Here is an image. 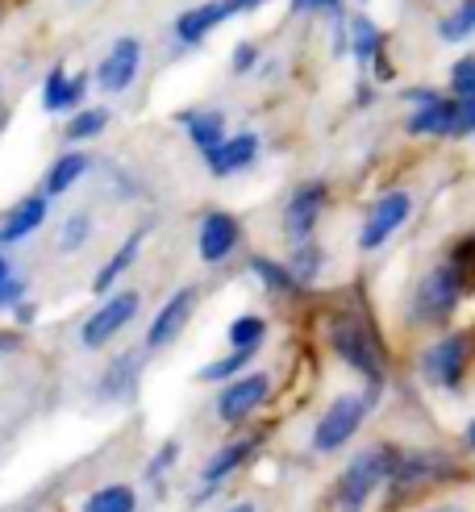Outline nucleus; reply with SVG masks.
<instances>
[{"label":"nucleus","instance_id":"nucleus-24","mask_svg":"<svg viewBox=\"0 0 475 512\" xmlns=\"http://www.w3.org/2000/svg\"><path fill=\"white\" fill-rule=\"evenodd\" d=\"M250 271H255V279L271 292V296H296V292H305L296 284V275L288 271V263H275V259H267V254H255L250 259Z\"/></svg>","mask_w":475,"mask_h":512},{"label":"nucleus","instance_id":"nucleus-5","mask_svg":"<svg viewBox=\"0 0 475 512\" xmlns=\"http://www.w3.org/2000/svg\"><path fill=\"white\" fill-rule=\"evenodd\" d=\"M392 454H396L392 446H375V450H363L359 458H350V467L338 479V512H363L367 508L375 488L388 483Z\"/></svg>","mask_w":475,"mask_h":512},{"label":"nucleus","instance_id":"nucleus-44","mask_svg":"<svg viewBox=\"0 0 475 512\" xmlns=\"http://www.w3.org/2000/svg\"><path fill=\"white\" fill-rule=\"evenodd\" d=\"M359 5H367V0H359Z\"/></svg>","mask_w":475,"mask_h":512},{"label":"nucleus","instance_id":"nucleus-31","mask_svg":"<svg viewBox=\"0 0 475 512\" xmlns=\"http://www.w3.org/2000/svg\"><path fill=\"white\" fill-rule=\"evenodd\" d=\"M446 84H450V96H475V55H463L450 63Z\"/></svg>","mask_w":475,"mask_h":512},{"label":"nucleus","instance_id":"nucleus-22","mask_svg":"<svg viewBox=\"0 0 475 512\" xmlns=\"http://www.w3.org/2000/svg\"><path fill=\"white\" fill-rule=\"evenodd\" d=\"M438 42L446 46H459V42H471L475 38V0H455V9H446L434 25Z\"/></svg>","mask_w":475,"mask_h":512},{"label":"nucleus","instance_id":"nucleus-25","mask_svg":"<svg viewBox=\"0 0 475 512\" xmlns=\"http://www.w3.org/2000/svg\"><path fill=\"white\" fill-rule=\"evenodd\" d=\"M321 267H325V250L309 238V242H296L292 250V259H288V271L296 275V284L300 288H313L317 279H321Z\"/></svg>","mask_w":475,"mask_h":512},{"label":"nucleus","instance_id":"nucleus-29","mask_svg":"<svg viewBox=\"0 0 475 512\" xmlns=\"http://www.w3.org/2000/svg\"><path fill=\"white\" fill-rule=\"evenodd\" d=\"M255 358V350H230L225 358H217V363L209 367H200V379L205 383H221V379H234L238 371H246V363Z\"/></svg>","mask_w":475,"mask_h":512},{"label":"nucleus","instance_id":"nucleus-10","mask_svg":"<svg viewBox=\"0 0 475 512\" xmlns=\"http://www.w3.org/2000/svg\"><path fill=\"white\" fill-rule=\"evenodd\" d=\"M238 242H242V221H238L234 213H221V209H213V213L200 217L196 250H200V259H205L209 267H217V263L230 259V254L238 250Z\"/></svg>","mask_w":475,"mask_h":512},{"label":"nucleus","instance_id":"nucleus-11","mask_svg":"<svg viewBox=\"0 0 475 512\" xmlns=\"http://www.w3.org/2000/svg\"><path fill=\"white\" fill-rule=\"evenodd\" d=\"M271 396V379L267 375H238V379H230V388H225L221 396H217V417L225 421V425H238V421H246L255 408L263 404Z\"/></svg>","mask_w":475,"mask_h":512},{"label":"nucleus","instance_id":"nucleus-1","mask_svg":"<svg viewBox=\"0 0 475 512\" xmlns=\"http://www.w3.org/2000/svg\"><path fill=\"white\" fill-rule=\"evenodd\" d=\"M325 338L350 371H359L367 383H384V346L359 313H334L325 325Z\"/></svg>","mask_w":475,"mask_h":512},{"label":"nucleus","instance_id":"nucleus-32","mask_svg":"<svg viewBox=\"0 0 475 512\" xmlns=\"http://www.w3.org/2000/svg\"><path fill=\"white\" fill-rule=\"evenodd\" d=\"M475 134V96H455V130L450 138H471Z\"/></svg>","mask_w":475,"mask_h":512},{"label":"nucleus","instance_id":"nucleus-35","mask_svg":"<svg viewBox=\"0 0 475 512\" xmlns=\"http://www.w3.org/2000/svg\"><path fill=\"white\" fill-rule=\"evenodd\" d=\"M305 13H313V17H342V0H305Z\"/></svg>","mask_w":475,"mask_h":512},{"label":"nucleus","instance_id":"nucleus-20","mask_svg":"<svg viewBox=\"0 0 475 512\" xmlns=\"http://www.w3.org/2000/svg\"><path fill=\"white\" fill-rule=\"evenodd\" d=\"M142 238H146V229H138V234H130V238H125L121 246H117V254H113V259L105 263V267H100L96 271V279H92V292H100V296H105L113 284H117V279L125 275V271H130L134 263H138V250H142Z\"/></svg>","mask_w":475,"mask_h":512},{"label":"nucleus","instance_id":"nucleus-7","mask_svg":"<svg viewBox=\"0 0 475 512\" xmlns=\"http://www.w3.org/2000/svg\"><path fill=\"white\" fill-rule=\"evenodd\" d=\"M325 200H330V192H325L321 179H305V184H296L288 204H284V234L288 242H309L317 234V221L325 213Z\"/></svg>","mask_w":475,"mask_h":512},{"label":"nucleus","instance_id":"nucleus-16","mask_svg":"<svg viewBox=\"0 0 475 512\" xmlns=\"http://www.w3.org/2000/svg\"><path fill=\"white\" fill-rule=\"evenodd\" d=\"M84 92H88V75H71L67 67H50L46 84H42V109H46V113L80 109Z\"/></svg>","mask_w":475,"mask_h":512},{"label":"nucleus","instance_id":"nucleus-21","mask_svg":"<svg viewBox=\"0 0 475 512\" xmlns=\"http://www.w3.org/2000/svg\"><path fill=\"white\" fill-rule=\"evenodd\" d=\"M250 450H255V442H230V446H221L209 463H205V471H200V483H205V492H213L217 483H225L230 479L246 458H250Z\"/></svg>","mask_w":475,"mask_h":512},{"label":"nucleus","instance_id":"nucleus-6","mask_svg":"<svg viewBox=\"0 0 475 512\" xmlns=\"http://www.w3.org/2000/svg\"><path fill=\"white\" fill-rule=\"evenodd\" d=\"M409 217H413V196L405 188H392L384 196H375V204H371L367 217H363V229H359V250L363 254H375Z\"/></svg>","mask_w":475,"mask_h":512},{"label":"nucleus","instance_id":"nucleus-27","mask_svg":"<svg viewBox=\"0 0 475 512\" xmlns=\"http://www.w3.org/2000/svg\"><path fill=\"white\" fill-rule=\"evenodd\" d=\"M225 338H230L234 350H259L263 338H267V321L259 313H242V317L230 321V334Z\"/></svg>","mask_w":475,"mask_h":512},{"label":"nucleus","instance_id":"nucleus-28","mask_svg":"<svg viewBox=\"0 0 475 512\" xmlns=\"http://www.w3.org/2000/svg\"><path fill=\"white\" fill-rule=\"evenodd\" d=\"M105 125H109V109H75V117L67 121V142H88V138H100L105 134Z\"/></svg>","mask_w":475,"mask_h":512},{"label":"nucleus","instance_id":"nucleus-3","mask_svg":"<svg viewBox=\"0 0 475 512\" xmlns=\"http://www.w3.org/2000/svg\"><path fill=\"white\" fill-rule=\"evenodd\" d=\"M471 354H475V329H450L446 338H438V342H430L421 350V375H425V383L455 392L463 383V375H467Z\"/></svg>","mask_w":475,"mask_h":512},{"label":"nucleus","instance_id":"nucleus-36","mask_svg":"<svg viewBox=\"0 0 475 512\" xmlns=\"http://www.w3.org/2000/svg\"><path fill=\"white\" fill-rule=\"evenodd\" d=\"M21 292H25V284H21V279H5V284H0V309H13V304L21 300Z\"/></svg>","mask_w":475,"mask_h":512},{"label":"nucleus","instance_id":"nucleus-40","mask_svg":"<svg viewBox=\"0 0 475 512\" xmlns=\"http://www.w3.org/2000/svg\"><path fill=\"white\" fill-rule=\"evenodd\" d=\"M425 512H463L459 504H434V508H425Z\"/></svg>","mask_w":475,"mask_h":512},{"label":"nucleus","instance_id":"nucleus-43","mask_svg":"<svg viewBox=\"0 0 475 512\" xmlns=\"http://www.w3.org/2000/svg\"><path fill=\"white\" fill-rule=\"evenodd\" d=\"M230 512H255V504H234Z\"/></svg>","mask_w":475,"mask_h":512},{"label":"nucleus","instance_id":"nucleus-4","mask_svg":"<svg viewBox=\"0 0 475 512\" xmlns=\"http://www.w3.org/2000/svg\"><path fill=\"white\" fill-rule=\"evenodd\" d=\"M380 388H384V383H371L367 396H338L330 408H325L317 429H313V450L317 454H338L359 433V425L371 413V400L380 396Z\"/></svg>","mask_w":475,"mask_h":512},{"label":"nucleus","instance_id":"nucleus-38","mask_svg":"<svg viewBox=\"0 0 475 512\" xmlns=\"http://www.w3.org/2000/svg\"><path fill=\"white\" fill-rule=\"evenodd\" d=\"M230 5H234V17H238V13H255V9H263L267 0H230Z\"/></svg>","mask_w":475,"mask_h":512},{"label":"nucleus","instance_id":"nucleus-12","mask_svg":"<svg viewBox=\"0 0 475 512\" xmlns=\"http://www.w3.org/2000/svg\"><path fill=\"white\" fill-rule=\"evenodd\" d=\"M192 309H196V288H180V292H171V296H167V304L155 313V321H150V329H146V346H150V350L171 346V342L188 329Z\"/></svg>","mask_w":475,"mask_h":512},{"label":"nucleus","instance_id":"nucleus-42","mask_svg":"<svg viewBox=\"0 0 475 512\" xmlns=\"http://www.w3.org/2000/svg\"><path fill=\"white\" fill-rule=\"evenodd\" d=\"M463 438H467V446H471V450H475V421H471V425H467V433H463Z\"/></svg>","mask_w":475,"mask_h":512},{"label":"nucleus","instance_id":"nucleus-23","mask_svg":"<svg viewBox=\"0 0 475 512\" xmlns=\"http://www.w3.org/2000/svg\"><path fill=\"white\" fill-rule=\"evenodd\" d=\"M88 155L84 150H67V155H59L55 159V167L46 171V196H63V192H71L80 179L88 175Z\"/></svg>","mask_w":475,"mask_h":512},{"label":"nucleus","instance_id":"nucleus-30","mask_svg":"<svg viewBox=\"0 0 475 512\" xmlns=\"http://www.w3.org/2000/svg\"><path fill=\"white\" fill-rule=\"evenodd\" d=\"M88 238H92V217L88 213H71L63 221V229H59V250L63 254H75Z\"/></svg>","mask_w":475,"mask_h":512},{"label":"nucleus","instance_id":"nucleus-9","mask_svg":"<svg viewBox=\"0 0 475 512\" xmlns=\"http://www.w3.org/2000/svg\"><path fill=\"white\" fill-rule=\"evenodd\" d=\"M138 71H142V42L134 34H121L109 46V55L100 59V67H96V88L117 96V92H125L138 80Z\"/></svg>","mask_w":475,"mask_h":512},{"label":"nucleus","instance_id":"nucleus-13","mask_svg":"<svg viewBox=\"0 0 475 512\" xmlns=\"http://www.w3.org/2000/svg\"><path fill=\"white\" fill-rule=\"evenodd\" d=\"M234 17V5L230 0H205V5H192V9H184L180 17H175V42L180 46H200L205 42L217 25H225Z\"/></svg>","mask_w":475,"mask_h":512},{"label":"nucleus","instance_id":"nucleus-2","mask_svg":"<svg viewBox=\"0 0 475 512\" xmlns=\"http://www.w3.org/2000/svg\"><path fill=\"white\" fill-rule=\"evenodd\" d=\"M463 292H467V284H463V275H459L455 263H438V267H430V271L417 279L409 321H413V325H425V329L446 325L450 317H455Z\"/></svg>","mask_w":475,"mask_h":512},{"label":"nucleus","instance_id":"nucleus-34","mask_svg":"<svg viewBox=\"0 0 475 512\" xmlns=\"http://www.w3.org/2000/svg\"><path fill=\"white\" fill-rule=\"evenodd\" d=\"M175 454H180V446H175V442H167V446L155 454V463H150V471H146V475H150V479H159V475H163V471L175 463Z\"/></svg>","mask_w":475,"mask_h":512},{"label":"nucleus","instance_id":"nucleus-18","mask_svg":"<svg viewBox=\"0 0 475 512\" xmlns=\"http://www.w3.org/2000/svg\"><path fill=\"white\" fill-rule=\"evenodd\" d=\"M384 50V30L375 25L371 17H346V55L355 59V63H363V67H371V59Z\"/></svg>","mask_w":475,"mask_h":512},{"label":"nucleus","instance_id":"nucleus-37","mask_svg":"<svg viewBox=\"0 0 475 512\" xmlns=\"http://www.w3.org/2000/svg\"><path fill=\"white\" fill-rule=\"evenodd\" d=\"M434 96H442V92H438V88H425V84H417V88L405 92L409 105H425V100H434Z\"/></svg>","mask_w":475,"mask_h":512},{"label":"nucleus","instance_id":"nucleus-39","mask_svg":"<svg viewBox=\"0 0 475 512\" xmlns=\"http://www.w3.org/2000/svg\"><path fill=\"white\" fill-rule=\"evenodd\" d=\"M17 321H21V325H30V321H34V304L17 300Z\"/></svg>","mask_w":475,"mask_h":512},{"label":"nucleus","instance_id":"nucleus-19","mask_svg":"<svg viewBox=\"0 0 475 512\" xmlns=\"http://www.w3.org/2000/svg\"><path fill=\"white\" fill-rule=\"evenodd\" d=\"M180 125L188 130V138L200 155H209V150L225 138V113H217V109H188V113H180Z\"/></svg>","mask_w":475,"mask_h":512},{"label":"nucleus","instance_id":"nucleus-33","mask_svg":"<svg viewBox=\"0 0 475 512\" xmlns=\"http://www.w3.org/2000/svg\"><path fill=\"white\" fill-rule=\"evenodd\" d=\"M234 75H246V71H255L259 67V46L255 42H238L234 46V59H230Z\"/></svg>","mask_w":475,"mask_h":512},{"label":"nucleus","instance_id":"nucleus-8","mask_svg":"<svg viewBox=\"0 0 475 512\" xmlns=\"http://www.w3.org/2000/svg\"><path fill=\"white\" fill-rule=\"evenodd\" d=\"M138 304H142V296L138 292H117V296H109L100 309L84 321V329H80V342L88 346V350H96V346H105V342H113L125 325H130L134 317H138Z\"/></svg>","mask_w":475,"mask_h":512},{"label":"nucleus","instance_id":"nucleus-15","mask_svg":"<svg viewBox=\"0 0 475 512\" xmlns=\"http://www.w3.org/2000/svg\"><path fill=\"white\" fill-rule=\"evenodd\" d=\"M455 130V96H434L425 105H413L405 134L409 138H450Z\"/></svg>","mask_w":475,"mask_h":512},{"label":"nucleus","instance_id":"nucleus-14","mask_svg":"<svg viewBox=\"0 0 475 512\" xmlns=\"http://www.w3.org/2000/svg\"><path fill=\"white\" fill-rule=\"evenodd\" d=\"M259 159V134H234V138H221L209 155H205V167L217 175V179H225V175H238V171H246L250 163Z\"/></svg>","mask_w":475,"mask_h":512},{"label":"nucleus","instance_id":"nucleus-41","mask_svg":"<svg viewBox=\"0 0 475 512\" xmlns=\"http://www.w3.org/2000/svg\"><path fill=\"white\" fill-rule=\"evenodd\" d=\"M5 279H9V259L0 254V284H5Z\"/></svg>","mask_w":475,"mask_h":512},{"label":"nucleus","instance_id":"nucleus-26","mask_svg":"<svg viewBox=\"0 0 475 512\" xmlns=\"http://www.w3.org/2000/svg\"><path fill=\"white\" fill-rule=\"evenodd\" d=\"M134 508H138V496L125 483H109V488H100L84 500V512H134Z\"/></svg>","mask_w":475,"mask_h":512},{"label":"nucleus","instance_id":"nucleus-17","mask_svg":"<svg viewBox=\"0 0 475 512\" xmlns=\"http://www.w3.org/2000/svg\"><path fill=\"white\" fill-rule=\"evenodd\" d=\"M46 221V196H25L17 209L0 221V246H13V242H25L30 234H38Z\"/></svg>","mask_w":475,"mask_h":512}]
</instances>
